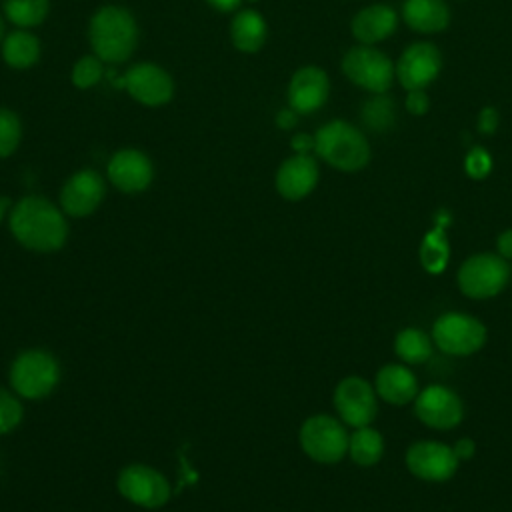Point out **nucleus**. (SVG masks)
Segmentation results:
<instances>
[{"mask_svg": "<svg viewBox=\"0 0 512 512\" xmlns=\"http://www.w3.org/2000/svg\"><path fill=\"white\" fill-rule=\"evenodd\" d=\"M60 380L58 360L40 348L20 352L10 366L12 390L28 400H40L54 392Z\"/></svg>", "mask_w": 512, "mask_h": 512, "instance_id": "20e7f679", "label": "nucleus"}, {"mask_svg": "<svg viewBox=\"0 0 512 512\" xmlns=\"http://www.w3.org/2000/svg\"><path fill=\"white\" fill-rule=\"evenodd\" d=\"M406 108L412 114H424L428 110V96L424 94V90H412L406 98Z\"/></svg>", "mask_w": 512, "mask_h": 512, "instance_id": "473e14b6", "label": "nucleus"}, {"mask_svg": "<svg viewBox=\"0 0 512 512\" xmlns=\"http://www.w3.org/2000/svg\"><path fill=\"white\" fill-rule=\"evenodd\" d=\"M414 412L420 422L436 430H448L460 424L464 416V406L460 396L440 384H432L418 392L414 398Z\"/></svg>", "mask_w": 512, "mask_h": 512, "instance_id": "9b49d317", "label": "nucleus"}, {"mask_svg": "<svg viewBox=\"0 0 512 512\" xmlns=\"http://www.w3.org/2000/svg\"><path fill=\"white\" fill-rule=\"evenodd\" d=\"M8 206H10V202H8V198L6 196H2L0 194V222H2V218L6 216V210H8Z\"/></svg>", "mask_w": 512, "mask_h": 512, "instance_id": "ea45409f", "label": "nucleus"}, {"mask_svg": "<svg viewBox=\"0 0 512 512\" xmlns=\"http://www.w3.org/2000/svg\"><path fill=\"white\" fill-rule=\"evenodd\" d=\"M482 132H492L498 124V114L492 110V108H486L482 114H480V120H478Z\"/></svg>", "mask_w": 512, "mask_h": 512, "instance_id": "e433bc0d", "label": "nucleus"}, {"mask_svg": "<svg viewBox=\"0 0 512 512\" xmlns=\"http://www.w3.org/2000/svg\"><path fill=\"white\" fill-rule=\"evenodd\" d=\"M466 172L472 178H484L490 172V156L482 148H474L466 156Z\"/></svg>", "mask_w": 512, "mask_h": 512, "instance_id": "2f4dec72", "label": "nucleus"}, {"mask_svg": "<svg viewBox=\"0 0 512 512\" xmlns=\"http://www.w3.org/2000/svg\"><path fill=\"white\" fill-rule=\"evenodd\" d=\"M398 24V14L386 4H372L362 8L352 20V34L362 44H376L388 38Z\"/></svg>", "mask_w": 512, "mask_h": 512, "instance_id": "6ab92c4d", "label": "nucleus"}, {"mask_svg": "<svg viewBox=\"0 0 512 512\" xmlns=\"http://www.w3.org/2000/svg\"><path fill=\"white\" fill-rule=\"evenodd\" d=\"M498 252L502 258H512V230H504L496 240Z\"/></svg>", "mask_w": 512, "mask_h": 512, "instance_id": "c9c22d12", "label": "nucleus"}, {"mask_svg": "<svg viewBox=\"0 0 512 512\" xmlns=\"http://www.w3.org/2000/svg\"><path fill=\"white\" fill-rule=\"evenodd\" d=\"M458 462L460 460L450 446L432 440L414 442L406 452L408 470L414 476L430 482H444L452 478Z\"/></svg>", "mask_w": 512, "mask_h": 512, "instance_id": "f8f14e48", "label": "nucleus"}, {"mask_svg": "<svg viewBox=\"0 0 512 512\" xmlns=\"http://www.w3.org/2000/svg\"><path fill=\"white\" fill-rule=\"evenodd\" d=\"M432 340L446 354L468 356L484 346L486 328L468 314L446 312L434 322Z\"/></svg>", "mask_w": 512, "mask_h": 512, "instance_id": "1a4fd4ad", "label": "nucleus"}, {"mask_svg": "<svg viewBox=\"0 0 512 512\" xmlns=\"http://www.w3.org/2000/svg\"><path fill=\"white\" fill-rule=\"evenodd\" d=\"M104 74V66L102 60L94 54V56H82L74 68H72V84L76 88H92L102 80Z\"/></svg>", "mask_w": 512, "mask_h": 512, "instance_id": "c756f323", "label": "nucleus"}, {"mask_svg": "<svg viewBox=\"0 0 512 512\" xmlns=\"http://www.w3.org/2000/svg\"><path fill=\"white\" fill-rule=\"evenodd\" d=\"M106 174L120 192L136 194L150 186L154 178V168L144 152L126 148L110 158Z\"/></svg>", "mask_w": 512, "mask_h": 512, "instance_id": "dca6fc26", "label": "nucleus"}, {"mask_svg": "<svg viewBox=\"0 0 512 512\" xmlns=\"http://www.w3.org/2000/svg\"><path fill=\"white\" fill-rule=\"evenodd\" d=\"M316 154L342 172L362 170L370 162V144L366 136L344 120L324 124L314 136Z\"/></svg>", "mask_w": 512, "mask_h": 512, "instance_id": "7ed1b4c3", "label": "nucleus"}, {"mask_svg": "<svg viewBox=\"0 0 512 512\" xmlns=\"http://www.w3.org/2000/svg\"><path fill=\"white\" fill-rule=\"evenodd\" d=\"M334 406L340 420L352 428L368 426L378 412L372 386L360 376H346L334 390Z\"/></svg>", "mask_w": 512, "mask_h": 512, "instance_id": "9d476101", "label": "nucleus"}, {"mask_svg": "<svg viewBox=\"0 0 512 512\" xmlns=\"http://www.w3.org/2000/svg\"><path fill=\"white\" fill-rule=\"evenodd\" d=\"M394 352L408 364H422L432 356V340L420 328H404L396 334Z\"/></svg>", "mask_w": 512, "mask_h": 512, "instance_id": "393cba45", "label": "nucleus"}, {"mask_svg": "<svg viewBox=\"0 0 512 512\" xmlns=\"http://www.w3.org/2000/svg\"><path fill=\"white\" fill-rule=\"evenodd\" d=\"M212 8L220 10V12H232L234 8H238L240 0H206Z\"/></svg>", "mask_w": 512, "mask_h": 512, "instance_id": "4c0bfd02", "label": "nucleus"}, {"mask_svg": "<svg viewBox=\"0 0 512 512\" xmlns=\"http://www.w3.org/2000/svg\"><path fill=\"white\" fill-rule=\"evenodd\" d=\"M22 138V124L14 110L0 108V158L16 152Z\"/></svg>", "mask_w": 512, "mask_h": 512, "instance_id": "c85d7f7f", "label": "nucleus"}, {"mask_svg": "<svg viewBox=\"0 0 512 512\" xmlns=\"http://www.w3.org/2000/svg\"><path fill=\"white\" fill-rule=\"evenodd\" d=\"M22 416L24 408L20 400L8 390L0 388V434L12 432L22 422Z\"/></svg>", "mask_w": 512, "mask_h": 512, "instance_id": "7c9ffc66", "label": "nucleus"}, {"mask_svg": "<svg viewBox=\"0 0 512 512\" xmlns=\"http://www.w3.org/2000/svg\"><path fill=\"white\" fill-rule=\"evenodd\" d=\"M384 440L378 430L370 426L356 428L348 440V454L360 466H372L382 458Z\"/></svg>", "mask_w": 512, "mask_h": 512, "instance_id": "b1692460", "label": "nucleus"}, {"mask_svg": "<svg viewBox=\"0 0 512 512\" xmlns=\"http://www.w3.org/2000/svg\"><path fill=\"white\" fill-rule=\"evenodd\" d=\"M362 122L374 132L388 130L394 122V102L384 94L366 100L362 106Z\"/></svg>", "mask_w": 512, "mask_h": 512, "instance_id": "cd10ccee", "label": "nucleus"}, {"mask_svg": "<svg viewBox=\"0 0 512 512\" xmlns=\"http://www.w3.org/2000/svg\"><path fill=\"white\" fill-rule=\"evenodd\" d=\"M116 488L128 502L156 510L170 500V484L162 472L146 464H130L118 472Z\"/></svg>", "mask_w": 512, "mask_h": 512, "instance_id": "6e6552de", "label": "nucleus"}, {"mask_svg": "<svg viewBox=\"0 0 512 512\" xmlns=\"http://www.w3.org/2000/svg\"><path fill=\"white\" fill-rule=\"evenodd\" d=\"M124 86L128 94L144 106H162L174 94V82L170 74L152 62H140L124 74Z\"/></svg>", "mask_w": 512, "mask_h": 512, "instance_id": "2eb2a0df", "label": "nucleus"}, {"mask_svg": "<svg viewBox=\"0 0 512 512\" xmlns=\"http://www.w3.org/2000/svg\"><path fill=\"white\" fill-rule=\"evenodd\" d=\"M298 440L308 458L320 464H334L346 456L350 436L336 418L316 414L302 422Z\"/></svg>", "mask_w": 512, "mask_h": 512, "instance_id": "39448f33", "label": "nucleus"}, {"mask_svg": "<svg viewBox=\"0 0 512 512\" xmlns=\"http://www.w3.org/2000/svg\"><path fill=\"white\" fill-rule=\"evenodd\" d=\"M276 122H278L280 128H290V126H294V122H296V112H294L292 108H290V110H282V112L278 114Z\"/></svg>", "mask_w": 512, "mask_h": 512, "instance_id": "58836bf2", "label": "nucleus"}, {"mask_svg": "<svg viewBox=\"0 0 512 512\" xmlns=\"http://www.w3.org/2000/svg\"><path fill=\"white\" fill-rule=\"evenodd\" d=\"M292 148L296 150V154H308L314 148V138L308 134H296L292 138Z\"/></svg>", "mask_w": 512, "mask_h": 512, "instance_id": "f704fd0d", "label": "nucleus"}, {"mask_svg": "<svg viewBox=\"0 0 512 512\" xmlns=\"http://www.w3.org/2000/svg\"><path fill=\"white\" fill-rule=\"evenodd\" d=\"M376 392L390 404H408L418 396L416 376L400 364H386L376 374Z\"/></svg>", "mask_w": 512, "mask_h": 512, "instance_id": "aec40b11", "label": "nucleus"}, {"mask_svg": "<svg viewBox=\"0 0 512 512\" xmlns=\"http://www.w3.org/2000/svg\"><path fill=\"white\" fill-rule=\"evenodd\" d=\"M106 194L104 178L92 170L84 168L72 174L60 190V206L72 218H84L96 212Z\"/></svg>", "mask_w": 512, "mask_h": 512, "instance_id": "ddd939ff", "label": "nucleus"}, {"mask_svg": "<svg viewBox=\"0 0 512 512\" xmlns=\"http://www.w3.org/2000/svg\"><path fill=\"white\" fill-rule=\"evenodd\" d=\"M318 164L310 154H294L286 158L276 172V190L286 200L306 198L318 184Z\"/></svg>", "mask_w": 512, "mask_h": 512, "instance_id": "a211bd4d", "label": "nucleus"}, {"mask_svg": "<svg viewBox=\"0 0 512 512\" xmlns=\"http://www.w3.org/2000/svg\"><path fill=\"white\" fill-rule=\"evenodd\" d=\"M230 40L240 52H258L266 42V22L256 10H242L232 18Z\"/></svg>", "mask_w": 512, "mask_h": 512, "instance_id": "4be33fe9", "label": "nucleus"}, {"mask_svg": "<svg viewBox=\"0 0 512 512\" xmlns=\"http://www.w3.org/2000/svg\"><path fill=\"white\" fill-rule=\"evenodd\" d=\"M440 68L442 56L438 48L428 42H416L402 52L396 64V76L408 92L424 90L436 80Z\"/></svg>", "mask_w": 512, "mask_h": 512, "instance_id": "4468645a", "label": "nucleus"}, {"mask_svg": "<svg viewBox=\"0 0 512 512\" xmlns=\"http://www.w3.org/2000/svg\"><path fill=\"white\" fill-rule=\"evenodd\" d=\"M330 82L322 68L304 66L294 72L288 86V104L296 114H310L328 100Z\"/></svg>", "mask_w": 512, "mask_h": 512, "instance_id": "f3484780", "label": "nucleus"}, {"mask_svg": "<svg viewBox=\"0 0 512 512\" xmlns=\"http://www.w3.org/2000/svg\"><path fill=\"white\" fill-rule=\"evenodd\" d=\"M450 258V246L442 232V228H434L428 232L420 244V262L426 272L440 274L446 268V262Z\"/></svg>", "mask_w": 512, "mask_h": 512, "instance_id": "bb28decb", "label": "nucleus"}, {"mask_svg": "<svg viewBox=\"0 0 512 512\" xmlns=\"http://www.w3.org/2000/svg\"><path fill=\"white\" fill-rule=\"evenodd\" d=\"M10 232L26 250L50 254L60 250L68 238L64 214L44 196H24L10 210Z\"/></svg>", "mask_w": 512, "mask_h": 512, "instance_id": "f257e3e1", "label": "nucleus"}, {"mask_svg": "<svg viewBox=\"0 0 512 512\" xmlns=\"http://www.w3.org/2000/svg\"><path fill=\"white\" fill-rule=\"evenodd\" d=\"M404 22L422 34L440 32L450 22V10L444 0H406L402 6Z\"/></svg>", "mask_w": 512, "mask_h": 512, "instance_id": "412c9836", "label": "nucleus"}, {"mask_svg": "<svg viewBox=\"0 0 512 512\" xmlns=\"http://www.w3.org/2000/svg\"><path fill=\"white\" fill-rule=\"evenodd\" d=\"M510 278L506 258L496 254H474L458 270V286L470 298H492L504 290Z\"/></svg>", "mask_w": 512, "mask_h": 512, "instance_id": "0eeeda50", "label": "nucleus"}, {"mask_svg": "<svg viewBox=\"0 0 512 512\" xmlns=\"http://www.w3.org/2000/svg\"><path fill=\"white\" fill-rule=\"evenodd\" d=\"M452 450H454V454L458 456V460H470V458L474 456L476 444H474V440H470V438H462V440H458V442L452 446Z\"/></svg>", "mask_w": 512, "mask_h": 512, "instance_id": "72a5a7b5", "label": "nucleus"}, {"mask_svg": "<svg viewBox=\"0 0 512 512\" xmlns=\"http://www.w3.org/2000/svg\"><path fill=\"white\" fill-rule=\"evenodd\" d=\"M4 40V20H2V16H0V42Z\"/></svg>", "mask_w": 512, "mask_h": 512, "instance_id": "a19ab883", "label": "nucleus"}, {"mask_svg": "<svg viewBox=\"0 0 512 512\" xmlns=\"http://www.w3.org/2000/svg\"><path fill=\"white\" fill-rule=\"evenodd\" d=\"M2 58L10 68H30L40 58V40L32 32L14 30L2 40Z\"/></svg>", "mask_w": 512, "mask_h": 512, "instance_id": "5701e85b", "label": "nucleus"}, {"mask_svg": "<svg viewBox=\"0 0 512 512\" xmlns=\"http://www.w3.org/2000/svg\"><path fill=\"white\" fill-rule=\"evenodd\" d=\"M88 40L102 62H124L132 56L138 42L136 20L126 8L104 6L90 18Z\"/></svg>", "mask_w": 512, "mask_h": 512, "instance_id": "f03ea898", "label": "nucleus"}, {"mask_svg": "<svg viewBox=\"0 0 512 512\" xmlns=\"http://www.w3.org/2000/svg\"><path fill=\"white\" fill-rule=\"evenodd\" d=\"M342 70L348 80L374 94H384L396 74L392 60L368 44L350 48L342 58Z\"/></svg>", "mask_w": 512, "mask_h": 512, "instance_id": "423d86ee", "label": "nucleus"}, {"mask_svg": "<svg viewBox=\"0 0 512 512\" xmlns=\"http://www.w3.org/2000/svg\"><path fill=\"white\" fill-rule=\"evenodd\" d=\"M48 10L50 0H4L6 18L20 28L38 26L48 16Z\"/></svg>", "mask_w": 512, "mask_h": 512, "instance_id": "a878e982", "label": "nucleus"}]
</instances>
